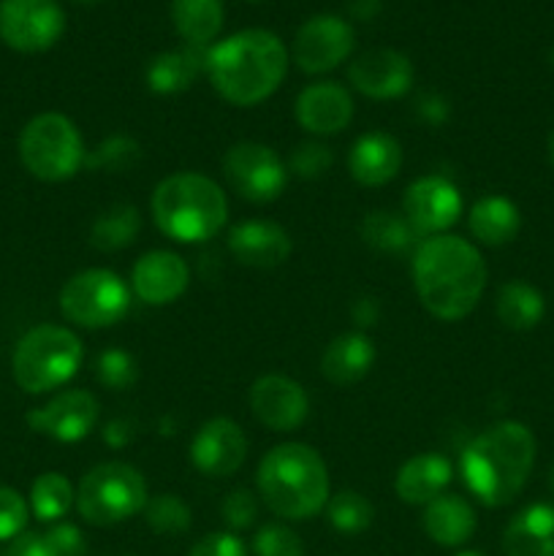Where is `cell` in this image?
Segmentation results:
<instances>
[{
	"mask_svg": "<svg viewBox=\"0 0 554 556\" xmlns=\"http://www.w3.org/2000/svg\"><path fill=\"white\" fill-rule=\"evenodd\" d=\"M353 117V98L337 81L307 85L297 98V119L304 130L318 136L340 134Z\"/></svg>",
	"mask_w": 554,
	"mask_h": 556,
	"instance_id": "d6986e66",
	"label": "cell"
},
{
	"mask_svg": "<svg viewBox=\"0 0 554 556\" xmlns=\"http://www.w3.org/2000/svg\"><path fill=\"white\" fill-rule=\"evenodd\" d=\"M139 228L141 215L136 206L114 204L112 210L98 215V220L92 223L90 242L92 248L101 250V253H114V250L128 248V244L139 237Z\"/></svg>",
	"mask_w": 554,
	"mask_h": 556,
	"instance_id": "4dcf8cb0",
	"label": "cell"
},
{
	"mask_svg": "<svg viewBox=\"0 0 554 556\" xmlns=\"http://www.w3.org/2000/svg\"><path fill=\"white\" fill-rule=\"evenodd\" d=\"M402 210L418 237H440L459 220L462 195L451 179L432 174V177L416 179L405 190Z\"/></svg>",
	"mask_w": 554,
	"mask_h": 556,
	"instance_id": "4fadbf2b",
	"label": "cell"
},
{
	"mask_svg": "<svg viewBox=\"0 0 554 556\" xmlns=\"http://www.w3.org/2000/svg\"><path fill=\"white\" fill-rule=\"evenodd\" d=\"M451 462L440 454H418L407 459L396 472L394 489L402 503L427 505L445 492L451 483Z\"/></svg>",
	"mask_w": 554,
	"mask_h": 556,
	"instance_id": "603a6c76",
	"label": "cell"
},
{
	"mask_svg": "<svg viewBox=\"0 0 554 556\" xmlns=\"http://www.w3.org/2000/svg\"><path fill=\"white\" fill-rule=\"evenodd\" d=\"M418 114H421L427 123L440 125L445 117H449V103H445L440 96H424L421 101H418Z\"/></svg>",
	"mask_w": 554,
	"mask_h": 556,
	"instance_id": "ee69618b",
	"label": "cell"
},
{
	"mask_svg": "<svg viewBox=\"0 0 554 556\" xmlns=\"http://www.w3.org/2000/svg\"><path fill=\"white\" fill-rule=\"evenodd\" d=\"M494 309H498V318L505 329L530 331L543 320L546 302H543V293L532 288L530 282L511 280L500 288Z\"/></svg>",
	"mask_w": 554,
	"mask_h": 556,
	"instance_id": "f1b7e54d",
	"label": "cell"
},
{
	"mask_svg": "<svg viewBox=\"0 0 554 556\" xmlns=\"http://www.w3.org/2000/svg\"><path fill=\"white\" fill-rule=\"evenodd\" d=\"M248 456V440L239 424L228 418H212L196 432L190 443V462L210 478H226L242 467Z\"/></svg>",
	"mask_w": 554,
	"mask_h": 556,
	"instance_id": "e0dca14e",
	"label": "cell"
},
{
	"mask_svg": "<svg viewBox=\"0 0 554 556\" xmlns=\"http://www.w3.org/2000/svg\"><path fill=\"white\" fill-rule=\"evenodd\" d=\"M201 71H206V49H172L152 58L147 65V87L158 96H177L193 85Z\"/></svg>",
	"mask_w": 554,
	"mask_h": 556,
	"instance_id": "484cf974",
	"label": "cell"
},
{
	"mask_svg": "<svg viewBox=\"0 0 554 556\" xmlns=\"http://www.w3.org/2000/svg\"><path fill=\"white\" fill-rule=\"evenodd\" d=\"M188 556H248V548L231 532H212L201 538Z\"/></svg>",
	"mask_w": 554,
	"mask_h": 556,
	"instance_id": "b9f144b4",
	"label": "cell"
},
{
	"mask_svg": "<svg viewBox=\"0 0 554 556\" xmlns=\"http://www.w3.org/2000/svg\"><path fill=\"white\" fill-rule=\"evenodd\" d=\"M81 342L65 326L43 324L27 331L14 348L11 369L14 380L27 394H47L60 389L76 375L81 364Z\"/></svg>",
	"mask_w": 554,
	"mask_h": 556,
	"instance_id": "8992f818",
	"label": "cell"
},
{
	"mask_svg": "<svg viewBox=\"0 0 554 556\" xmlns=\"http://www.w3.org/2000/svg\"><path fill=\"white\" fill-rule=\"evenodd\" d=\"M505 556H554V503H536L516 514L503 532Z\"/></svg>",
	"mask_w": 554,
	"mask_h": 556,
	"instance_id": "7402d4cb",
	"label": "cell"
},
{
	"mask_svg": "<svg viewBox=\"0 0 554 556\" xmlns=\"http://www.w3.org/2000/svg\"><path fill=\"white\" fill-rule=\"evenodd\" d=\"M43 538L47 556H85L87 543L85 535L74 525H54Z\"/></svg>",
	"mask_w": 554,
	"mask_h": 556,
	"instance_id": "60d3db41",
	"label": "cell"
},
{
	"mask_svg": "<svg viewBox=\"0 0 554 556\" xmlns=\"http://www.w3.org/2000/svg\"><path fill=\"white\" fill-rule=\"evenodd\" d=\"M456 556H487V554H481V552H459Z\"/></svg>",
	"mask_w": 554,
	"mask_h": 556,
	"instance_id": "681fc988",
	"label": "cell"
},
{
	"mask_svg": "<svg viewBox=\"0 0 554 556\" xmlns=\"http://www.w3.org/2000/svg\"><path fill=\"white\" fill-rule=\"evenodd\" d=\"M329 514L331 527L342 535H358V532L367 530L375 519V508L367 497H362L358 492H340L329 500Z\"/></svg>",
	"mask_w": 554,
	"mask_h": 556,
	"instance_id": "836d02e7",
	"label": "cell"
},
{
	"mask_svg": "<svg viewBox=\"0 0 554 556\" xmlns=\"http://www.w3.org/2000/svg\"><path fill=\"white\" fill-rule=\"evenodd\" d=\"M141 147L139 141L130 136H109L103 139L90 155H85V166L92 172H106V174H123L139 163Z\"/></svg>",
	"mask_w": 554,
	"mask_h": 556,
	"instance_id": "d6a6232c",
	"label": "cell"
},
{
	"mask_svg": "<svg viewBox=\"0 0 554 556\" xmlns=\"http://www.w3.org/2000/svg\"><path fill=\"white\" fill-rule=\"evenodd\" d=\"M413 282L429 315L462 320L481 302L487 264L467 239L440 233L424 239L413 253Z\"/></svg>",
	"mask_w": 554,
	"mask_h": 556,
	"instance_id": "6da1fadb",
	"label": "cell"
},
{
	"mask_svg": "<svg viewBox=\"0 0 554 556\" xmlns=\"http://www.w3.org/2000/svg\"><path fill=\"white\" fill-rule=\"evenodd\" d=\"M353 318L358 326H373L378 318V307H375V299H358L356 307H353Z\"/></svg>",
	"mask_w": 554,
	"mask_h": 556,
	"instance_id": "bcb514c9",
	"label": "cell"
},
{
	"mask_svg": "<svg viewBox=\"0 0 554 556\" xmlns=\"http://www.w3.org/2000/svg\"><path fill=\"white\" fill-rule=\"evenodd\" d=\"M348 79L362 96L386 101V98H400L413 85V65L396 49H367L358 54L348 68Z\"/></svg>",
	"mask_w": 554,
	"mask_h": 556,
	"instance_id": "2e32d148",
	"label": "cell"
},
{
	"mask_svg": "<svg viewBox=\"0 0 554 556\" xmlns=\"http://www.w3.org/2000/svg\"><path fill=\"white\" fill-rule=\"evenodd\" d=\"M76 503V492L71 481L60 472H43L33 481L30 489V510L38 521H58L63 519Z\"/></svg>",
	"mask_w": 554,
	"mask_h": 556,
	"instance_id": "1f68e13d",
	"label": "cell"
},
{
	"mask_svg": "<svg viewBox=\"0 0 554 556\" xmlns=\"http://www.w3.org/2000/svg\"><path fill=\"white\" fill-rule=\"evenodd\" d=\"M331 163H335V155H331L329 147L318 144V141H307V144H299L291 152L288 168L302 179H318L329 172Z\"/></svg>",
	"mask_w": 554,
	"mask_h": 556,
	"instance_id": "74e56055",
	"label": "cell"
},
{
	"mask_svg": "<svg viewBox=\"0 0 554 556\" xmlns=\"http://www.w3.org/2000/svg\"><path fill=\"white\" fill-rule=\"evenodd\" d=\"M130 282H134V291L141 302L152 304V307H163V304L177 302L188 291L190 271L188 264L177 253L152 250V253L141 255L136 261Z\"/></svg>",
	"mask_w": 554,
	"mask_h": 556,
	"instance_id": "ac0fdd59",
	"label": "cell"
},
{
	"mask_svg": "<svg viewBox=\"0 0 554 556\" xmlns=\"http://www.w3.org/2000/svg\"><path fill=\"white\" fill-rule=\"evenodd\" d=\"M221 514L226 527H231V530H248L259 519V503H255V497L248 489H234L223 500Z\"/></svg>",
	"mask_w": 554,
	"mask_h": 556,
	"instance_id": "ab89813d",
	"label": "cell"
},
{
	"mask_svg": "<svg viewBox=\"0 0 554 556\" xmlns=\"http://www.w3.org/2000/svg\"><path fill=\"white\" fill-rule=\"evenodd\" d=\"M228 250L239 264L253 269H275L291 255V237L277 223L244 220L228 231Z\"/></svg>",
	"mask_w": 554,
	"mask_h": 556,
	"instance_id": "ffe728a7",
	"label": "cell"
},
{
	"mask_svg": "<svg viewBox=\"0 0 554 556\" xmlns=\"http://www.w3.org/2000/svg\"><path fill=\"white\" fill-rule=\"evenodd\" d=\"M250 410L275 432H293L310 413L307 391L286 375H264L250 389Z\"/></svg>",
	"mask_w": 554,
	"mask_h": 556,
	"instance_id": "9a60e30c",
	"label": "cell"
},
{
	"mask_svg": "<svg viewBox=\"0 0 554 556\" xmlns=\"http://www.w3.org/2000/svg\"><path fill=\"white\" fill-rule=\"evenodd\" d=\"M147 505V483L134 465L103 462L76 489V510L92 527H112L134 519Z\"/></svg>",
	"mask_w": 554,
	"mask_h": 556,
	"instance_id": "52a82bcc",
	"label": "cell"
},
{
	"mask_svg": "<svg viewBox=\"0 0 554 556\" xmlns=\"http://www.w3.org/2000/svg\"><path fill=\"white\" fill-rule=\"evenodd\" d=\"M348 168H351V177L364 188H380L391 182L402 168L400 141L380 130L358 136L348 155Z\"/></svg>",
	"mask_w": 554,
	"mask_h": 556,
	"instance_id": "44dd1931",
	"label": "cell"
},
{
	"mask_svg": "<svg viewBox=\"0 0 554 556\" xmlns=\"http://www.w3.org/2000/svg\"><path fill=\"white\" fill-rule=\"evenodd\" d=\"M342 3H345V11L353 16V20L369 22L378 16L380 3H383V0H342Z\"/></svg>",
	"mask_w": 554,
	"mask_h": 556,
	"instance_id": "f6af8a7d",
	"label": "cell"
},
{
	"mask_svg": "<svg viewBox=\"0 0 554 556\" xmlns=\"http://www.w3.org/2000/svg\"><path fill=\"white\" fill-rule=\"evenodd\" d=\"M353 47H356L353 27L340 16L320 14L299 27L291 58L304 74H326V71H335L342 60L351 58Z\"/></svg>",
	"mask_w": 554,
	"mask_h": 556,
	"instance_id": "7c38bea8",
	"label": "cell"
},
{
	"mask_svg": "<svg viewBox=\"0 0 554 556\" xmlns=\"http://www.w3.org/2000/svg\"><path fill=\"white\" fill-rule=\"evenodd\" d=\"M288 71V49L269 30H239L206 49V74L234 106H255L280 87Z\"/></svg>",
	"mask_w": 554,
	"mask_h": 556,
	"instance_id": "7a4b0ae2",
	"label": "cell"
},
{
	"mask_svg": "<svg viewBox=\"0 0 554 556\" xmlns=\"http://www.w3.org/2000/svg\"><path fill=\"white\" fill-rule=\"evenodd\" d=\"M144 519L161 535H182L190 527V508L177 497V494H158L147 500Z\"/></svg>",
	"mask_w": 554,
	"mask_h": 556,
	"instance_id": "e575fe53",
	"label": "cell"
},
{
	"mask_svg": "<svg viewBox=\"0 0 554 556\" xmlns=\"http://www.w3.org/2000/svg\"><path fill=\"white\" fill-rule=\"evenodd\" d=\"M0 556H47V548H43V538L36 535V532H22L14 541L9 543Z\"/></svg>",
	"mask_w": 554,
	"mask_h": 556,
	"instance_id": "7bdbcfd3",
	"label": "cell"
},
{
	"mask_svg": "<svg viewBox=\"0 0 554 556\" xmlns=\"http://www.w3.org/2000/svg\"><path fill=\"white\" fill-rule=\"evenodd\" d=\"M375 364V348L364 334H340L326 345L320 356V372L335 386H353L369 375Z\"/></svg>",
	"mask_w": 554,
	"mask_h": 556,
	"instance_id": "cb8c5ba5",
	"label": "cell"
},
{
	"mask_svg": "<svg viewBox=\"0 0 554 556\" xmlns=\"http://www.w3.org/2000/svg\"><path fill=\"white\" fill-rule=\"evenodd\" d=\"M424 532L438 546H462L476 532V510L465 497L443 492L424 505Z\"/></svg>",
	"mask_w": 554,
	"mask_h": 556,
	"instance_id": "d4e9b609",
	"label": "cell"
},
{
	"mask_svg": "<svg viewBox=\"0 0 554 556\" xmlns=\"http://www.w3.org/2000/svg\"><path fill=\"white\" fill-rule=\"evenodd\" d=\"M223 174L237 195L253 204H269L282 193L288 182V168L272 147L242 141L234 144L223 157Z\"/></svg>",
	"mask_w": 554,
	"mask_h": 556,
	"instance_id": "30bf717a",
	"label": "cell"
},
{
	"mask_svg": "<svg viewBox=\"0 0 554 556\" xmlns=\"http://www.w3.org/2000/svg\"><path fill=\"white\" fill-rule=\"evenodd\" d=\"M255 483L269 510L282 519H313L329 503V472L324 459L318 451L302 443L275 445L261 459Z\"/></svg>",
	"mask_w": 554,
	"mask_h": 556,
	"instance_id": "277c9868",
	"label": "cell"
},
{
	"mask_svg": "<svg viewBox=\"0 0 554 556\" xmlns=\"http://www.w3.org/2000/svg\"><path fill=\"white\" fill-rule=\"evenodd\" d=\"M27 503L14 489L0 486V541H14L25 532L27 525Z\"/></svg>",
	"mask_w": 554,
	"mask_h": 556,
	"instance_id": "f35d334b",
	"label": "cell"
},
{
	"mask_svg": "<svg viewBox=\"0 0 554 556\" xmlns=\"http://www.w3.org/2000/svg\"><path fill=\"white\" fill-rule=\"evenodd\" d=\"M101 405L90 391H63L38 410L27 413V424L33 432L47 434L58 443H79L96 429Z\"/></svg>",
	"mask_w": 554,
	"mask_h": 556,
	"instance_id": "5bb4252c",
	"label": "cell"
},
{
	"mask_svg": "<svg viewBox=\"0 0 554 556\" xmlns=\"http://www.w3.org/2000/svg\"><path fill=\"white\" fill-rule=\"evenodd\" d=\"M155 226L174 242H204L228 220V201L221 185L204 174L179 172L161 179L152 193Z\"/></svg>",
	"mask_w": 554,
	"mask_h": 556,
	"instance_id": "5b68a950",
	"label": "cell"
},
{
	"mask_svg": "<svg viewBox=\"0 0 554 556\" xmlns=\"http://www.w3.org/2000/svg\"><path fill=\"white\" fill-rule=\"evenodd\" d=\"M549 161H552V166H554V130H552V136H549Z\"/></svg>",
	"mask_w": 554,
	"mask_h": 556,
	"instance_id": "c3c4849f",
	"label": "cell"
},
{
	"mask_svg": "<svg viewBox=\"0 0 554 556\" xmlns=\"http://www.w3.org/2000/svg\"><path fill=\"white\" fill-rule=\"evenodd\" d=\"M172 22L188 47L206 49L223 27V0H172Z\"/></svg>",
	"mask_w": 554,
	"mask_h": 556,
	"instance_id": "83f0119b",
	"label": "cell"
},
{
	"mask_svg": "<svg viewBox=\"0 0 554 556\" xmlns=\"http://www.w3.org/2000/svg\"><path fill=\"white\" fill-rule=\"evenodd\" d=\"M549 486H552V492H554V465H552V472H549Z\"/></svg>",
	"mask_w": 554,
	"mask_h": 556,
	"instance_id": "816d5d0a",
	"label": "cell"
},
{
	"mask_svg": "<svg viewBox=\"0 0 554 556\" xmlns=\"http://www.w3.org/2000/svg\"><path fill=\"white\" fill-rule=\"evenodd\" d=\"M536 465V438L519 421L483 429L462 454V478L487 508L514 503Z\"/></svg>",
	"mask_w": 554,
	"mask_h": 556,
	"instance_id": "3957f363",
	"label": "cell"
},
{
	"mask_svg": "<svg viewBox=\"0 0 554 556\" xmlns=\"http://www.w3.org/2000/svg\"><path fill=\"white\" fill-rule=\"evenodd\" d=\"M358 231H362V239L369 248L389 255L411 253L418 242V233L413 231L411 223L402 215H394V212H369Z\"/></svg>",
	"mask_w": 554,
	"mask_h": 556,
	"instance_id": "f546056e",
	"label": "cell"
},
{
	"mask_svg": "<svg viewBox=\"0 0 554 556\" xmlns=\"http://www.w3.org/2000/svg\"><path fill=\"white\" fill-rule=\"evenodd\" d=\"M549 63H552V68H554V47H552V52H549Z\"/></svg>",
	"mask_w": 554,
	"mask_h": 556,
	"instance_id": "f5cc1de1",
	"label": "cell"
},
{
	"mask_svg": "<svg viewBox=\"0 0 554 556\" xmlns=\"http://www.w3.org/2000/svg\"><path fill=\"white\" fill-rule=\"evenodd\" d=\"M65 30L58 0H0V41L14 52H47Z\"/></svg>",
	"mask_w": 554,
	"mask_h": 556,
	"instance_id": "8fae6325",
	"label": "cell"
},
{
	"mask_svg": "<svg viewBox=\"0 0 554 556\" xmlns=\"http://www.w3.org/2000/svg\"><path fill=\"white\" fill-rule=\"evenodd\" d=\"M20 157L41 182H65L85 163V141L65 114L47 112L22 128Z\"/></svg>",
	"mask_w": 554,
	"mask_h": 556,
	"instance_id": "ba28073f",
	"label": "cell"
},
{
	"mask_svg": "<svg viewBox=\"0 0 554 556\" xmlns=\"http://www.w3.org/2000/svg\"><path fill=\"white\" fill-rule=\"evenodd\" d=\"M467 226L478 242L500 248V244L514 242L521 228V215L514 201L505 195H483L473 204Z\"/></svg>",
	"mask_w": 554,
	"mask_h": 556,
	"instance_id": "4316f807",
	"label": "cell"
},
{
	"mask_svg": "<svg viewBox=\"0 0 554 556\" xmlns=\"http://www.w3.org/2000/svg\"><path fill=\"white\" fill-rule=\"evenodd\" d=\"M128 427H125V421H112L106 427V434H103V438H106V443L109 445H114V448H119V445H125L128 443Z\"/></svg>",
	"mask_w": 554,
	"mask_h": 556,
	"instance_id": "7dc6e473",
	"label": "cell"
},
{
	"mask_svg": "<svg viewBox=\"0 0 554 556\" xmlns=\"http://www.w3.org/2000/svg\"><path fill=\"white\" fill-rule=\"evenodd\" d=\"M60 309L81 329H109L130 309V291L109 269H87L71 277L60 291Z\"/></svg>",
	"mask_w": 554,
	"mask_h": 556,
	"instance_id": "9c48e42d",
	"label": "cell"
},
{
	"mask_svg": "<svg viewBox=\"0 0 554 556\" xmlns=\"http://www.w3.org/2000/svg\"><path fill=\"white\" fill-rule=\"evenodd\" d=\"M76 3H81V5H96V3H101V0H76Z\"/></svg>",
	"mask_w": 554,
	"mask_h": 556,
	"instance_id": "f907efd6",
	"label": "cell"
},
{
	"mask_svg": "<svg viewBox=\"0 0 554 556\" xmlns=\"http://www.w3.org/2000/svg\"><path fill=\"white\" fill-rule=\"evenodd\" d=\"M255 556H304V546L293 530L282 525H266L253 538Z\"/></svg>",
	"mask_w": 554,
	"mask_h": 556,
	"instance_id": "8d00e7d4",
	"label": "cell"
},
{
	"mask_svg": "<svg viewBox=\"0 0 554 556\" xmlns=\"http://www.w3.org/2000/svg\"><path fill=\"white\" fill-rule=\"evenodd\" d=\"M136 362L130 353L125 351H103L96 362V378L98 383H103L112 391L130 389L136 383Z\"/></svg>",
	"mask_w": 554,
	"mask_h": 556,
	"instance_id": "d590c367",
	"label": "cell"
}]
</instances>
